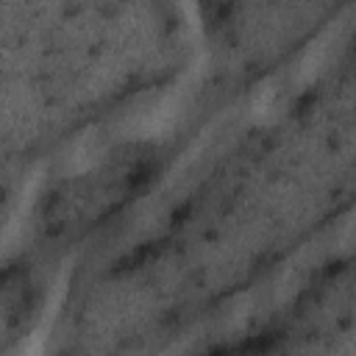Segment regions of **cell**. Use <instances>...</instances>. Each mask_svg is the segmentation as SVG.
Wrapping results in <instances>:
<instances>
[{"mask_svg": "<svg viewBox=\"0 0 356 356\" xmlns=\"http://www.w3.org/2000/svg\"><path fill=\"white\" fill-rule=\"evenodd\" d=\"M273 108H275V89H273V86L259 89V95H256V100H253V114H256V117H267Z\"/></svg>", "mask_w": 356, "mask_h": 356, "instance_id": "6da1fadb", "label": "cell"}]
</instances>
